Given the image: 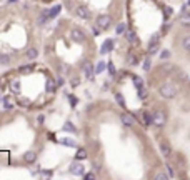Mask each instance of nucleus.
Listing matches in <instances>:
<instances>
[{
  "label": "nucleus",
  "instance_id": "f257e3e1",
  "mask_svg": "<svg viewBox=\"0 0 190 180\" xmlns=\"http://www.w3.org/2000/svg\"><path fill=\"white\" fill-rule=\"evenodd\" d=\"M158 93L162 95L163 99H173L177 95V88L172 83H163V85H160V88H158Z\"/></svg>",
  "mask_w": 190,
  "mask_h": 180
},
{
  "label": "nucleus",
  "instance_id": "f03ea898",
  "mask_svg": "<svg viewBox=\"0 0 190 180\" xmlns=\"http://www.w3.org/2000/svg\"><path fill=\"white\" fill-rule=\"evenodd\" d=\"M112 23V19H110V15L107 13H102V15H98L97 17V27L100 28V30H107Z\"/></svg>",
  "mask_w": 190,
  "mask_h": 180
},
{
  "label": "nucleus",
  "instance_id": "7ed1b4c3",
  "mask_svg": "<svg viewBox=\"0 0 190 180\" xmlns=\"http://www.w3.org/2000/svg\"><path fill=\"white\" fill-rule=\"evenodd\" d=\"M152 119H154V123L157 127H163L165 122H167V115L162 112V110H157V112L152 113Z\"/></svg>",
  "mask_w": 190,
  "mask_h": 180
},
{
  "label": "nucleus",
  "instance_id": "20e7f679",
  "mask_svg": "<svg viewBox=\"0 0 190 180\" xmlns=\"http://www.w3.org/2000/svg\"><path fill=\"white\" fill-rule=\"evenodd\" d=\"M75 13H77V17H80V19H83V20H88L92 17V12H90V8H88L87 5H77Z\"/></svg>",
  "mask_w": 190,
  "mask_h": 180
},
{
  "label": "nucleus",
  "instance_id": "39448f33",
  "mask_svg": "<svg viewBox=\"0 0 190 180\" xmlns=\"http://www.w3.org/2000/svg\"><path fill=\"white\" fill-rule=\"evenodd\" d=\"M160 48V40H158V35H154L152 40H150V45H149V55H155Z\"/></svg>",
  "mask_w": 190,
  "mask_h": 180
},
{
  "label": "nucleus",
  "instance_id": "423d86ee",
  "mask_svg": "<svg viewBox=\"0 0 190 180\" xmlns=\"http://www.w3.org/2000/svg\"><path fill=\"white\" fill-rule=\"evenodd\" d=\"M68 172L72 173V175H83L85 168H83V165H80V163L74 162V163L70 165V168H68Z\"/></svg>",
  "mask_w": 190,
  "mask_h": 180
},
{
  "label": "nucleus",
  "instance_id": "0eeeda50",
  "mask_svg": "<svg viewBox=\"0 0 190 180\" xmlns=\"http://www.w3.org/2000/svg\"><path fill=\"white\" fill-rule=\"evenodd\" d=\"M134 82H135V87H137V90H138V97H147V90H145V87H143L142 83V80L138 79V77H134Z\"/></svg>",
  "mask_w": 190,
  "mask_h": 180
},
{
  "label": "nucleus",
  "instance_id": "6e6552de",
  "mask_svg": "<svg viewBox=\"0 0 190 180\" xmlns=\"http://www.w3.org/2000/svg\"><path fill=\"white\" fill-rule=\"evenodd\" d=\"M72 39H74L75 42L82 43V42H85V33L82 32L80 28H74V30H72Z\"/></svg>",
  "mask_w": 190,
  "mask_h": 180
},
{
  "label": "nucleus",
  "instance_id": "1a4fd4ad",
  "mask_svg": "<svg viewBox=\"0 0 190 180\" xmlns=\"http://www.w3.org/2000/svg\"><path fill=\"white\" fill-rule=\"evenodd\" d=\"M122 122H123V125L132 127L134 123H135V119H134L132 113H122Z\"/></svg>",
  "mask_w": 190,
  "mask_h": 180
},
{
  "label": "nucleus",
  "instance_id": "9d476101",
  "mask_svg": "<svg viewBox=\"0 0 190 180\" xmlns=\"http://www.w3.org/2000/svg\"><path fill=\"white\" fill-rule=\"evenodd\" d=\"M178 22H180V25H183V27H190V12H183L182 15H180Z\"/></svg>",
  "mask_w": 190,
  "mask_h": 180
},
{
  "label": "nucleus",
  "instance_id": "9b49d317",
  "mask_svg": "<svg viewBox=\"0 0 190 180\" xmlns=\"http://www.w3.org/2000/svg\"><path fill=\"white\" fill-rule=\"evenodd\" d=\"M35 159H37V153H35L34 150H28V152L23 153V160H25L27 163H34Z\"/></svg>",
  "mask_w": 190,
  "mask_h": 180
},
{
  "label": "nucleus",
  "instance_id": "f8f14e48",
  "mask_svg": "<svg viewBox=\"0 0 190 180\" xmlns=\"http://www.w3.org/2000/svg\"><path fill=\"white\" fill-rule=\"evenodd\" d=\"M160 152L163 153V157H170V153H172V148L167 142H160Z\"/></svg>",
  "mask_w": 190,
  "mask_h": 180
},
{
  "label": "nucleus",
  "instance_id": "ddd939ff",
  "mask_svg": "<svg viewBox=\"0 0 190 180\" xmlns=\"http://www.w3.org/2000/svg\"><path fill=\"white\" fill-rule=\"evenodd\" d=\"M2 103H3V108H5V110H12L15 107L14 100L10 99V97H3V99H2Z\"/></svg>",
  "mask_w": 190,
  "mask_h": 180
},
{
  "label": "nucleus",
  "instance_id": "4468645a",
  "mask_svg": "<svg viewBox=\"0 0 190 180\" xmlns=\"http://www.w3.org/2000/svg\"><path fill=\"white\" fill-rule=\"evenodd\" d=\"M112 48H114V42L109 39V40H105V42H103V45H102L100 50H102V53H109V52H112Z\"/></svg>",
  "mask_w": 190,
  "mask_h": 180
},
{
  "label": "nucleus",
  "instance_id": "2eb2a0df",
  "mask_svg": "<svg viewBox=\"0 0 190 180\" xmlns=\"http://www.w3.org/2000/svg\"><path fill=\"white\" fill-rule=\"evenodd\" d=\"M63 132H70V133H77V127L70 122V120H67L65 123H63Z\"/></svg>",
  "mask_w": 190,
  "mask_h": 180
},
{
  "label": "nucleus",
  "instance_id": "dca6fc26",
  "mask_svg": "<svg viewBox=\"0 0 190 180\" xmlns=\"http://www.w3.org/2000/svg\"><path fill=\"white\" fill-rule=\"evenodd\" d=\"M60 10H62L60 5H55L52 10H48V12H47V17H48V19H54V17H57V15L60 13Z\"/></svg>",
  "mask_w": 190,
  "mask_h": 180
},
{
  "label": "nucleus",
  "instance_id": "f3484780",
  "mask_svg": "<svg viewBox=\"0 0 190 180\" xmlns=\"http://www.w3.org/2000/svg\"><path fill=\"white\" fill-rule=\"evenodd\" d=\"M10 88H12V92L14 93H20V80H12V83H10Z\"/></svg>",
  "mask_w": 190,
  "mask_h": 180
},
{
  "label": "nucleus",
  "instance_id": "a211bd4d",
  "mask_svg": "<svg viewBox=\"0 0 190 180\" xmlns=\"http://www.w3.org/2000/svg\"><path fill=\"white\" fill-rule=\"evenodd\" d=\"M182 47L185 52H190V35H185L182 40Z\"/></svg>",
  "mask_w": 190,
  "mask_h": 180
},
{
  "label": "nucleus",
  "instance_id": "6ab92c4d",
  "mask_svg": "<svg viewBox=\"0 0 190 180\" xmlns=\"http://www.w3.org/2000/svg\"><path fill=\"white\" fill-rule=\"evenodd\" d=\"M75 159L77 160H85L87 159V150H85V148H78V150H77V155H75Z\"/></svg>",
  "mask_w": 190,
  "mask_h": 180
},
{
  "label": "nucleus",
  "instance_id": "aec40b11",
  "mask_svg": "<svg viewBox=\"0 0 190 180\" xmlns=\"http://www.w3.org/2000/svg\"><path fill=\"white\" fill-rule=\"evenodd\" d=\"M57 87H59V85H57V82H54V80H48V82H47V92H48V93H54Z\"/></svg>",
  "mask_w": 190,
  "mask_h": 180
},
{
  "label": "nucleus",
  "instance_id": "412c9836",
  "mask_svg": "<svg viewBox=\"0 0 190 180\" xmlns=\"http://www.w3.org/2000/svg\"><path fill=\"white\" fill-rule=\"evenodd\" d=\"M8 63H10V55L0 53V65H8Z\"/></svg>",
  "mask_w": 190,
  "mask_h": 180
},
{
  "label": "nucleus",
  "instance_id": "4be33fe9",
  "mask_svg": "<svg viewBox=\"0 0 190 180\" xmlns=\"http://www.w3.org/2000/svg\"><path fill=\"white\" fill-rule=\"evenodd\" d=\"M37 55H39V52H37V48H34V47L27 50V59L34 60V59H37Z\"/></svg>",
  "mask_w": 190,
  "mask_h": 180
},
{
  "label": "nucleus",
  "instance_id": "5701e85b",
  "mask_svg": "<svg viewBox=\"0 0 190 180\" xmlns=\"http://www.w3.org/2000/svg\"><path fill=\"white\" fill-rule=\"evenodd\" d=\"M109 65V63H105V62H98L97 63V67H95V73H102L103 70H105V67Z\"/></svg>",
  "mask_w": 190,
  "mask_h": 180
},
{
  "label": "nucleus",
  "instance_id": "b1692460",
  "mask_svg": "<svg viewBox=\"0 0 190 180\" xmlns=\"http://www.w3.org/2000/svg\"><path fill=\"white\" fill-rule=\"evenodd\" d=\"M127 40H129L130 43H137L138 40H137V33L135 32H129L127 33Z\"/></svg>",
  "mask_w": 190,
  "mask_h": 180
},
{
  "label": "nucleus",
  "instance_id": "393cba45",
  "mask_svg": "<svg viewBox=\"0 0 190 180\" xmlns=\"http://www.w3.org/2000/svg\"><path fill=\"white\" fill-rule=\"evenodd\" d=\"M85 75H87L88 79H92V75H94V68L90 63H85Z\"/></svg>",
  "mask_w": 190,
  "mask_h": 180
},
{
  "label": "nucleus",
  "instance_id": "a878e982",
  "mask_svg": "<svg viewBox=\"0 0 190 180\" xmlns=\"http://www.w3.org/2000/svg\"><path fill=\"white\" fill-rule=\"evenodd\" d=\"M62 143H63V145H67V147H77L75 140H72V139H62Z\"/></svg>",
  "mask_w": 190,
  "mask_h": 180
},
{
  "label": "nucleus",
  "instance_id": "bb28decb",
  "mask_svg": "<svg viewBox=\"0 0 190 180\" xmlns=\"http://www.w3.org/2000/svg\"><path fill=\"white\" fill-rule=\"evenodd\" d=\"M127 63H130V65H135L137 63V57L134 53H129V55H127Z\"/></svg>",
  "mask_w": 190,
  "mask_h": 180
},
{
  "label": "nucleus",
  "instance_id": "cd10ccee",
  "mask_svg": "<svg viewBox=\"0 0 190 180\" xmlns=\"http://www.w3.org/2000/svg\"><path fill=\"white\" fill-rule=\"evenodd\" d=\"M19 70H20L22 73H28V72H32V70H34V65H23V67H20Z\"/></svg>",
  "mask_w": 190,
  "mask_h": 180
},
{
  "label": "nucleus",
  "instance_id": "c85d7f7f",
  "mask_svg": "<svg viewBox=\"0 0 190 180\" xmlns=\"http://www.w3.org/2000/svg\"><path fill=\"white\" fill-rule=\"evenodd\" d=\"M115 99H117V102H118V105H120V107H125V100H123V97L118 92L115 93Z\"/></svg>",
  "mask_w": 190,
  "mask_h": 180
},
{
  "label": "nucleus",
  "instance_id": "c756f323",
  "mask_svg": "<svg viewBox=\"0 0 190 180\" xmlns=\"http://www.w3.org/2000/svg\"><path fill=\"white\" fill-rule=\"evenodd\" d=\"M150 65H152V62H150V59L147 57V59H145V62H143V70H145V72H149V70H150Z\"/></svg>",
  "mask_w": 190,
  "mask_h": 180
},
{
  "label": "nucleus",
  "instance_id": "7c9ffc66",
  "mask_svg": "<svg viewBox=\"0 0 190 180\" xmlns=\"http://www.w3.org/2000/svg\"><path fill=\"white\" fill-rule=\"evenodd\" d=\"M165 170H167V173H169V177H170V179H173V177H175V172H173V168H172L170 165L165 167Z\"/></svg>",
  "mask_w": 190,
  "mask_h": 180
},
{
  "label": "nucleus",
  "instance_id": "2f4dec72",
  "mask_svg": "<svg viewBox=\"0 0 190 180\" xmlns=\"http://www.w3.org/2000/svg\"><path fill=\"white\" fill-rule=\"evenodd\" d=\"M123 32H125V23H118L117 25V35H120Z\"/></svg>",
  "mask_w": 190,
  "mask_h": 180
},
{
  "label": "nucleus",
  "instance_id": "473e14b6",
  "mask_svg": "<svg viewBox=\"0 0 190 180\" xmlns=\"http://www.w3.org/2000/svg\"><path fill=\"white\" fill-rule=\"evenodd\" d=\"M155 179H158V180H165V179H170L169 177V173H157V177Z\"/></svg>",
  "mask_w": 190,
  "mask_h": 180
},
{
  "label": "nucleus",
  "instance_id": "72a5a7b5",
  "mask_svg": "<svg viewBox=\"0 0 190 180\" xmlns=\"http://www.w3.org/2000/svg\"><path fill=\"white\" fill-rule=\"evenodd\" d=\"M160 57H162V59H169V57H170V52H169V50H162Z\"/></svg>",
  "mask_w": 190,
  "mask_h": 180
},
{
  "label": "nucleus",
  "instance_id": "f704fd0d",
  "mask_svg": "<svg viewBox=\"0 0 190 180\" xmlns=\"http://www.w3.org/2000/svg\"><path fill=\"white\" fill-rule=\"evenodd\" d=\"M107 63H109V70H110V73L114 75V73H115V67H114V63H112V62H107Z\"/></svg>",
  "mask_w": 190,
  "mask_h": 180
},
{
  "label": "nucleus",
  "instance_id": "c9c22d12",
  "mask_svg": "<svg viewBox=\"0 0 190 180\" xmlns=\"http://www.w3.org/2000/svg\"><path fill=\"white\" fill-rule=\"evenodd\" d=\"M45 179H48V177H52V170H43V173H42Z\"/></svg>",
  "mask_w": 190,
  "mask_h": 180
},
{
  "label": "nucleus",
  "instance_id": "e433bc0d",
  "mask_svg": "<svg viewBox=\"0 0 190 180\" xmlns=\"http://www.w3.org/2000/svg\"><path fill=\"white\" fill-rule=\"evenodd\" d=\"M78 83H80V79H78V77H75V79L72 80V87H77Z\"/></svg>",
  "mask_w": 190,
  "mask_h": 180
},
{
  "label": "nucleus",
  "instance_id": "4c0bfd02",
  "mask_svg": "<svg viewBox=\"0 0 190 180\" xmlns=\"http://www.w3.org/2000/svg\"><path fill=\"white\" fill-rule=\"evenodd\" d=\"M70 105H72V107L77 105V99H75V97H72V95H70Z\"/></svg>",
  "mask_w": 190,
  "mask_h": 180
},
{
  "label": "nucleus",
  "instance_id": "58836bf2",
  "mask_svg": "<svg viewBox=\"0 0 190 180\" xmlns=\"http://www.w3.org/2000/svg\"><path fill=\"white\" fill-rule=\"evenodd\" d=\"M57 85H59V87L63 85V79H62V77H57Z\"/></svg>",
  "mask_w": 190,
  "mask_h": 180
},
{
  "label": "nucleus",
  "instance_id": "ea45409f",
  "mask_svg": "<svg viewBox=\"0 0 190 180\" xmlns=\"http://www.w3.org/2000/svg\"><path fill=\"white\" fill-rule=\"evenodd\" d=\"M169 15H172V8L165 7V17H169Z\"/></svg>",
  "mask_w": 190,
  "mask_h": 180
},
{
  "label": "nucleus",
  "instance_id": "a19ab883",
  "mask_svg": "<svg viewBox=\"0 0 190 180\" xmlns=\"http://www.w3.org/2000/svg\"><path fill=\"white\" fill-rule=\"evenodd\" d=\"M85 179L90 180V179H95V173H85Z\"/></svg>",
  "mask_w": 190,
  "mask_h": 180
},
{
  "label": "nucleus",
  "instance_id": "79ce46f5",
  "mask_svg": "<svg viewBox=\"0 0 190 180\" xmlns=\"http://www.w3.org/2000/svg\"><path fill=\"white\" fill-rule=\"evenodd\" d=\"M15 2H17V0H8V3H15Z\"/></svg>",
  "mask_w": 190,
  "mask_h": 180
},
{
  "label": "nucleus",
  "instance_id": "37998d69",
  "mask_svg": "<svg viewBox=\"0 0 190 180\" xmlns=\"http://www.w3.org/2000/svg\"><path fill=\"white\" fill-rule=\"evenodd\" d=\"M189 5H190V0H189Z\"/></svg>",
  "mask_w": 190,
  "mask_h": 180
},
{
  "label": "nucleus",
  "instance_id": "c03bdc74",
  "mask_svg": "<svg viewBox=\"0 0 190 180\" xmlns=\"http://www.w3.org/2000/svg\"><path fill=\"white\" fill-rule=\"evenodd\" d=\"M0 100H2V99H0Z\"/></svg>",
  "mask_w": 190,
  "mask_h": 180
}]
</instances>
